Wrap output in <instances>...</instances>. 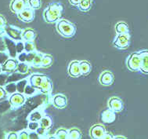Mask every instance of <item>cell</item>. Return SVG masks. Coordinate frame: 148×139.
Segmentation results:
<instances>
[{
  "instance_id": "f6af8a7d",
  "label": "cell",
  "mask_w": 148,
  "mask_h": 139,
  "mask_svg": "<svg viewBox=\"0 0 148 139\" xmlns=\"http://www.w3.org/2000/svg\"><path fill=\"white\" fill-rule=\"evenodd\" d=\"M114 138V135H113V134H111L110 132H108V131H106L102 139H113Z\"/></svg>"
},
{
  "instance_id": "4fadbf2b",
  "label": "cell",
  "mask_w": 148,
  "mask_h": 139,
  "mask_svg": "<svg viewBox=\"0 0 148 139\" xmlns=\"http://www.w3.org/2000/svg\"><path fill=\"white\" fill-rule=\"evenodd\" d=\"M9 102L12 107L19 108L25 103V97L21 93L15 92L10 97Z\"/></svg>"
},
{
  "instance_id": "ac0fdd59",
  "label": "cell",
  "mask_w": 148,
  "mask_h": 139,
  "mask_svg": "<svg viewBox=\"0 0 148 139\" xmlns=\"http://www.w3.org/2000/svg\"><path fill=\"white\" fill-rule=\"evenodd\" d=\"M52 86H53V84H52L51 80L46 75L43 79L42 83L41 84L39 91L43 94H48L51 92Z\"/></svg>"
},
{
  "instance_id": "f907efd6",
  "label": "cell",
  "mask_w": 148,
  "mask_h": 139,
  "mask_svg": "<svg viewBox=\"0 0 148 139\" xmlns=\"http://www.w3.org/2000/svg\"><path fill=\"white\" fill-rule=\"evenodd\" d=\"M4 33H5V28L3 27H0V36H1V35H3Z\"/></svg>"
},
{
  "instance_id": "277c9868",
  "label": "cell",
  "mask_w": 148,
  "mask_h": 139,
  "mask_svg": "<svg viewBox=\"0 0 148 139\" xmlns=\"http://www.w3.org/2000/svg\"><path fill=\"white\" fill-rule=\"evenodd\" d=\"M130 39L131 36L129 33L117 34V36L113 41V46L119 50H125L129 46Z\"/></svg>"
},
{
  "instance_id": "8992f818",
  "label": "cell",
  "mask_w": 148,
  "mask_h": 139,
  "mask_svg": "<svg viewBox=\"0 0 148 139\" xmlns=\"http://www.w3.org/2000/svg\"><path fill=\"white\" fill-rule=\"evenodd\" d=\"M17 17L23 22L30 23L34 21L35 19V10H33L27 6L26 8H24L19 14H17Z\"/></svg>"
},
{
  "instance_id": "681fc988",
  "label": "cell",
  "mask_w": 148,
  "mask_h": 139,
  "mask_svg": "<svg viewBox=\"0 0 148 139\" xmlns=\"http://www.w3.org/2000/svg\"><path fill=\"white\" fill-rule=\"evenodd\" d=\"M81 0H68V2L70 3L71 5L73 6H78V5L80 3Z\"/></svg>"
},
{
  "instance_id": "f35d334b",
  "label": "cell",
  "mask_w": 148,
  "mask_h": 139,
  "mask_svg": "<svg viewBox=\"0 0 148 139\" xmlns=\"http://www.w3.org/2000/svg\"><path fill=\"white\" fill-rule=\"evenodd\" d=\"M37 52L38 51H34V52H31V53H27V61H26V62H27V64H32V61L34 60V58H35V55H36V54H37Z\"/></svg>"
},
{
  "instance_id": "2e32d148",
  "label": "cell",
  "mask_w": 148,
  "mask_h": 139,
  "mask_svg": "<svg viewBox=\"0 0 148 139\" xmlns=\"http://www.w3.org/2000/svg\"><path fill=\"white\" fill-rule=\"evenodd\" d=\"M18 62L14 59H8L2 66V71L7 73H12L15 72L17 68Z\"/></svg>"
},
{
  "instance_id": "4dcf8cb0",
  "label": "cell",
  "mask_w": 148,
  "mask_h": 139,
  "mask_svg": "<svg viewBox=\"0 0 148 139\" xmlns=\"http://www.w3.org/2000/svg\"><path fill=\"white\" fill-rule=\"evenodd\" d=\"M36 50L34 41H24V51L26 53H31Z\"/></svg>"
},
{
  "instance_id": "d590c367",
  "label": "cell",
  "mask_w": 148,
  "mask_h": 139,
  "mask_svg": "<svg viewBox=\"0 0 148 139\" xmlns=\"http://www.w3.org/2000/svg\"><path fill=\"white\" fill-rule=\"evenodd\" d=\"M5 91H7V93L10 94H14L16 91V85L15 83H10V84L5 86Z\"/></svg>"
},
{
  "instance_id": "1f68e13d",
  "label": "cell",
  "mask_w": 148,
  "mask_h": 139,
  "mask_svg": "<svg viewBox=\"0 0 148 139\" xmlns=\"http://www.w3.org/2000/svg\"><path fill=\"white\" fill-rule=\"evenodd\" d=\"M27 5L33 10H38L42 6L41 0H27Z\"/></svg>"
},
{
  "instance_id": "74e56055",
  "label": "cell",
  "mask_w": 148,
  "mask_h": 139,
  "mask_svg": "<svg viewBox=\"0 0 148 139\" xmlns=\"http://www.w3.org/2000/svg\"><path fill=\"white\" fill-rule=\"evenodd\" d=\"M16 53L19 54L22 52H24V41L23 42V40L18 41L16 43Z\"/></svg>"
},
{
  "instance_id": "7bdbcfd3",
  "label": "cell",
  "mask_w": 148,
  "mask_h": 139,
  "mask_svg": "<svg viewBox=\"0 0 148 139\" xmlns=\"http://www.w3.org/2000/svg\"><path fill=\"white\" fill-rule=\"evenodd\" d=\"M7 60H8L7 54H4V53H0V64H3Z\"/></svg>"
},
{
  "instance_id": "cb8c5ba5",
  "label": "cell",
  "mask_w": 148,
  "mask_h": 139,
  "mask_svg": "<svg viewBox=\"0 0 148 139\" xmlns=\"http://www.w3.org/2000/svg\"><path fill=\"white\" fill-rule=\"evenodd\" d=\"M53 62V58L50 54H44L43 55L42 63H41V68H48L51 66Z\"/></svg>"
},
{
  "instance_id": "9c48e42d",
  "label": "cell",
  "mask_w": 148,
  "mask_h": 139,
  "mask_svg": "<svg viewBox=\"0 0 148 139\" xmlns=\"http://www.w3.org/2000/svg\"><path fill=\"white\" fill-rule=\"evenodd\" d=\"M114 82V75L110 71H103L99 76V83L103 86H111Z\"/></svg>"
},
{
  "instance_id": "836d02e7",
  "label": "cell",
  "mask_w": 148,
  "mask_h": 139,
  "mask_svg": "<svg viewBox=\"0 0 148 139\" xmlns=\"http://www.w3.org/2000/svg\"><path fill=\"white\" fill-rule=\"evenodd\" d=\"M48 130H46V129L43 128L42 127H39L37 130H36V132H37V134H38V136H39V138H47V133H48Z\"/></svg>"
},
{
  "instance_id": "bcb514c9",
  "label": "cell",
  "mask_w": 148,
  "mask_h": 139,
  "mask_svg": "<svg viewBox=\"0 0 148 139\" xmlns=\"http://www.w3.org/2000/svg\"><path fill=\"white\" fill-rule=\"evenodd\" d=\"M6 26V21L3 15H0V27L5 28Z\"/></svg>"
},
{
  "instance_id": "9a60e30c",
  "label": "cell",
  "mask_w": 148,
  "mask_h": 139,
  "mask_svg": "<svg viewBox=\"0 0 148 139\" xmlns=\"http://www.w3.org/2000/svg\"><path fill=\"white\" fill-rule=\"evenodd\" d=\"M46 75L42 74H33L29 77V84L34 88L37 89L39 91L41 84L42 83L43 79L45 78Z\"/></svg>"
},
{
  "instance_id": "4316f807",
  "label": "cell",
  "mask_w": 148,
  "mask_h": 139,
  "mask_svg": "<svg viewBox=\"0 0 148 139\" xmlns=\"http://www.w3.org/2000/svg\"><path fill=\"white\" fill-rule=\"evenodd\" d=\"M43 55L44 54L42 53H40V52H37V54L35 55V58L32 62L31 65L34 68H41V63H42V60Z\"/></svg>"
},
{
  "instance_id": "7dc6e473",
  "label": "cell",
  "mask_w": 148,
  "mask_h": 139,
  "mask_svg": "<svg viewBox=\"0 0 148 139\" xmlns=\"http://www.w3.org/2000/svg\"><path fill=\"white\" fill-rule=\"evenodd\" d=\"M6 138L8 139H16L18 138V135L16 134V133H14V132H11L10 134L7 135V138Z\"/></svg>"
},
{
  "instance_id": "d6a6232c",
  "label": "cell",
  "mask_w": 148,
  "mask_h": 139,
  "mask_svg": "<svg viewBox=\"0 0 148 139\" xmlns=\"http://www.w3.org/2000/svg\"><path fill=\"white\" fill-rule=\"evenodd\" d=\"M16 91L21 93V94H24V91H25V87L27 85V80H22L21 81H19L18 83H16Z\"/></svg>"
},
{
  "instance_id": "c3c4849f",
  "label": "cell",
  "mask_w": 148,
  "mask_h": 139,
  "mask_svg": "<svg viewBox=\"0 0 148 139\" xmlns=\"http://www.w3.org/2000/svg\"><path fill=\"white\" fill-rule=\"evenodd\" d=\"M29 138H39V136L36 131H32L29 134Z\"/></svg>"
},
{
  "instance_id": "e0dca14e",
  "label": "cell",
  "mask_w": 148,
  "mask_h": 139,
  "mask_svg": "<svg viewBox=\"0 0 148 139\" xmlns=\"http://www.w3.org/2000/svg\"><path fill=\"white\" fill-rule=\"evenodd\" d=\"M142 58V66L140 72L143 74L148 75V50H141L139 51Z\"/></svg>"
},
{
  "instance_id": "e575fe53",
  "label": "cell",
  "mask_w": 148,
  "mask_h": 139,
  "mask_svg": "<svg viewBox=\"0 0 148 139\" xmlns=\"http://www.w3.org/2000/svg\"><path fill=\"white\" fill-rule=\"evenodd\" d=\"M40 127L39 122H35V121H30L27 126V128L31 131H36V130Z\"/></svg>"
},
{
  "instance_id": "7a4b0ae2",
  "label": "cell",
  "mask_w": 148,
  "mask_h": 139,
  "mask_svg": "<svg viewBox=\"0 0 148 139\" xmlns=\"http://www.w3.org/2000/svg\"><path fill=\"white\" fill-rule=\"evenodd\" d=\"M56 29L62 37L70 39L74 37V35H75L77 28L75 24L69 21L66 19L60 18L56 23Z\"/></svg>"
},
{
  "instance_id": "5b68a950",
  "label": "cell",
  "mask_w": 148,
  "mask_h": 139,
  "mask_svg": "<svg viewBox=\"0 0 148 139\" xmlns=\"http://www.w3.org/2000/svg\"><path fill=\"white\" fill-rule=\"evenodd\" d=\"M4 28H5L6 35H8L9 38H10L11 39L17 41V42L23 40V37H22L23 31L22 30L16 27H14V26H10V25H6Z\"/></svg>"
},
{
  "instance_id": "ab89813d",
  "label": "cell",
  "mask_w": 148,
  "mask_h": 139,
  "mask_svg": "<svg viewBox=\"0 0 148 139\" xmlns=\"http://www.w3.org/2000/svg\"><path fill=\"white\" fill-rule=\"evenodd\" d=\"M27 53H26V52H22V53L19 54V55L17 56V60L20 62H26V61H27Z\"/></svg>"
},
{
  "instance_id": "ee69618b",
  "label": "cell",
  "mask_w": 148,
  "mask_h": 139,
  "mask_svg": "<svg viewBox=\"0 0 148 139\" xmlns=\"http://www.w3.org/2000/svg\"><path fill=\"white\" fill-rule=\"evenodd\" d=\"M18 138L20 139H27L29 138V134L27 133V131H22V132H21L19 134V135H18Z\"/></svg>"
},
{
  "instance_id": "f1b7e54d",
  "label": "cell",
  "mask_w": 148,
  "mask_h": 139,
  "mask_svg": "<svg viewBox=\"0 0 148 139\" xmlns=\"http://www.w3.org/2000/svg\"><path fill=\"white\" fill-rule=\"evenodd\" d=\"M43 114L42 112H40L39 110H36L35 112H32L29 115V120L30 121H35V122H39L40 120L43 117Z\"/></svg>"
},
{
  "instance_id": "d6986e66",
  "label": "cell",
  "mask_w": 148,
  "mask_h": 139,
  "mask_svg": "<svg viewBox=\"0 0 148 139\" xmlns=\"http://www.w3.org/2000/svg\"><path fill=\"white\" fill-rule=\"evenodd\" d=\"M4 40H5V45L7 46V49H8L9 54H10V56L12 57H16V43H15L14 42V40L13 39H10V38L5 37L4 38Z\"/></svg>"
},
{
  "instance_id": "7402d4cb",
  "label": "cell",
  "mask_w": 148,
  "mask_h": 139,
  "mask_svg": "<svg viewBox=\"0 0 148 139\" xmlns=\"http://www.w3.org/2000/svg\"><path fill=\"white\" fill-rule=\"evenodd\" d=\"M23 41H34L36 38V32L32 28H27L22 33Z\"/></svg>"
},
{
  "instance_id": "52a82bcc",
  "label": "cell",
  "mask_w": 148,
  "mask_h": 139,
  "mask_svg": "<svg viewBox=\"0 0 148 139\" xmlns=\"http://www.w3.org/2000/svg\"><path fill=\"white\" fill-rule=\"evenodd\" d=\"M108 106L114 112H121L124 109V102L118 97H111L108 99Z\"/></svg>"
},
{
  "instance_id": "5bb4252c",
  "label": "cell",
  "mask_w": 148,
  "mask_h": 139,
  "mask_svg": "<svg viewBox=\"0 0 148 139\" xmlns=\"http://www.w3.org/2000/svg\"><path fill=\"white\" fill-rule=\"evenodd\" d=\"M100 119L103 123H113L116 120V112L108 108L100 113Z\"/></svg>"
},
{
  "instance_id": "484cf974",
  "label": "cell",
  "mask_w": 148,
  "mask_h": 139,
  "mask_svg": "<svg viewBox=\"0 0 148 139\" xmlns=\"http://www.w3.org/2000/svg\"><path fill=\"white\" fill-rule=\"evenodd\" d=\"M82 134L78 128L73 127L68 130V139H81Z\"/></svg>"
},
{
  "instance_id": "f5cc1de1",
  "label": "cell",
  "mask_w": 148,
  "mask_h": 139,
  "mask_svg": "<svg viewBox=\"0 0 148 139\" xmlns=\"http://www.w3.org/2000/svg\"><path fill=\"white\" fill-rule=\"evenodd\" d=\"M3 72V71H2V67H0V72Z\"/></svg>"
},
{
  "instance_id": "603a6c76",
  "label": "cell",
  "mask_w": 148,
  "mask_h": 139,
  "mask_svg": "<svg viewBox=\"0 0 148 139\" xmlns=\"http://www.w3.org/2000/svg\"><path fill=\"white\" fill-rule=\"evenodd\" d=\"M39 125L43 128L46 129V130L49 131V129L51 128L52 125H53L52 118L49 115H43V117L39 121Z\"/></svg>"
},
{
  "instance_id": "816d5d0a",
  "label": "cell",
  "mask_w": 148,
  "mask_h": 139,
  "mask_svg": "<svg viewBox=\"0 0 148 139\" xmlns=\"http://www.w3.org/2000/svg\"><path fill=\"white\" fill-rule=\"evenodd\" d=\"M114 139H119V138L125 139V138H127L125 136H122V135H116V136H114Z\"/></svg>"
},
{
  "instance_id": "83f0119b",
  "label": "cell",
  "mask_w": 148,
  "mask_h": 139,
  "mask_svg": "<svg viewBox=\"0 0 148 139\" xmlns=\"http://www.w3.org/2000/svg\"><path fill=\"white\" fill-rule=\"evenodd\" d=\"M54 138L67 139L68 138V130L65 128H60L54 134Z\"/></svg>"
},
{
  "instance_id": "44dd1931",
  "label": "cell",
  "mask_w": 148,
  "mask_h": 139,
  "mask_svg": "<svg viewBox=\"0 0 148 139\" xmlns=\"http://www.w3.org/2000/svg\"><path fill=\"white\" fill-rule=\"evenodd\" d=\"M79 65H80L82 75L86 76L91 72L92 65L88 61H81V62H79Z\"/></svg>"
},
{
  "instance_id": "8d00e7d4",
  "label": "cell",
  "mask_w": 148,
  "mask_h": 139,
  "mask_svg": "<svg viewBox=\"0 0 148 139\" xmlns=\"http://www.w3.org/2000/svg\"><path fill=\"white\" fill-rule=\"evenodd\" d=\"M38 91L37 89L34 88L33 86L30 85H27L25 87V91H24V94H27V95H32L33 94H35L36 91Z\"/></svg>"
},
{
  "instance_id": "30bf717a",
  "label": "cell",
  "mask_w": 148,
  "mask_h": 139,
  "mask_svg": "<svg viewBox=\"0 0 148 139\" xmlns=\"http://www.w3.org/2000/svg\"><path fill=\"white\" fill-rule=\"evenodd\" d=\"M52 104L58 109H63L67 107V97L62 94H57L54 95L52 98Z\"/></svg>"
},
{
  "instance_id": "6da1fadb",
  "label": "cell",
  "mask_w": 148,
  "mask_h": 139,
  "mask_svg": "<svg viewBox=\"0 0 148 139\" xmlns=\"http://www.w3.org/2000/svg\"><path fill=\"white\" fill-rule=\"evenodd\" d=\"M63 10L64 8L61 3L57 2L50 3L43 11V19L49 24L57 23L61 18Z\"/></svg>"
},
{
  "instance_id": "8fae6325",
  "label": "cell",
  "mask_w": 148,
  "mask_h": 139,
  "mask_svg": "<svg viewBox=\"0 0 148 139\" xmlns=\"http://www.w3.org/2000/svg\"><path fill=\"white\" fill-rule=\"evenodd\" d=\"M27 6V0H12L10 4V10L12 13L17 14Z\"/></svg>"
},
{
  "instance_id": "ba28073f",
  "label": "cell",
  "mask_w": 148,
  "mask_h": 139,
  "mask_svg": "<svg viewBox=\"0 0 148 139\" xmlns=\"http://www.w3.org/2000/svg\"><path fill=\"white\" fill-rule=\"evenodd\" d=\"M105 133V127L101 124H95L89 129V136L92 139H102Z\"/></svg>"
},
{
  "instance_id": "f546056e",
  "label": "cell",
  "mask_w": 148,
  "mask_h": 139,
  "mask_svg": "<svg viewBox=\"0 0 148 139\" xmlns=\"http://www.w3.org/2000/svg\"><path fill=\"white\" fill-rule=\"evenodd\" d=\"M28 64L27 62H19L16 68V72H20L21 74H27L28 72Z\"/></svg>"
},
{
  "instance_id": "60d3db41",
  "label": "cell",
  "mask_w": 148,
  "mask_h": 139,
  "mask_svg": "<svg viewBox=\"0 0 148 139\" xmlns=\"http://www.w3.org/2000/svg\"><path fill=\"white\" fill-rule=\"evenodd\" d=\"M6 94H7V91H5V89L3 88L2 86H0V101H3V99H5Z\"/></svg>"
},
{
  "instance_id": "d4e9b609",
  "label": "cell",
  "mask_w": 148,
  "mask_h": 139,
  "mask_svg": "<svg viewBox=\"0 0 148 139\" xmlns=\"http://www.w3.org/2000/svg\"><path fill=\"white\" fill-rule=\"evenodd\" d=\"M93 0H81L78 5V9L82 12H88L91 9Z\"/></svg>"
},
{
  "instance_id": "3957f363",
  "label": "cell",
  "mask_w": 148,
  "mask_h": 139,
  "mask_svg": "<svg viewBox=\"0 0 148 139\" xmlns=\"http://www.w3.org/2000/svg\"><path fill=\"white\" fill-rule=\"evenodd\" d=\"M126 67L130 72H139L142 66V58L139 52L129 54L126 59Z\"/></svg>"
},
{
  "instance_id": "b9f144b4",
  "label": "cell",
  "mask_w": 148,
  "mask_h": 139,
  "mask_svg": "<svg viewBox=\"0 0 148 139\" xmlns=\"http://www.w3.org/2000/svg\"><path fill=\"white\" fill-rule=\"evenodd\" d=\"M7 79H8V75L5 74L0 75V86H3L5 83H7Z\"/></svg>"
},
{
  "instance_id": "ffe728a7",
  "label": "cell",
  "mask_w": 148,
  "mask_h": 139,
  "mask_svg": "<svg viewBox=\"0 0 148 139\" xmlns=\"http://www.w3.org/2000/svg\"><path fill=\"white\" fill-rule=\"evenodd\" d=\"M114 29L117 34H124L129 33V27L126 22L119 21L115 24Z\"/></svg>"
},
{
  "instance_id": "7c38bea8",
  "label": "cell",
  "mask_w": 148,
  "mask_h": 139,
  "mask_svg": "<svg viewBox=\"0 0 148 139\" xmlns=\"http://www.w3.org/2000/svg\"><path fill=\"white\" fill-rule=\"evenodd\" d=\"M67 74L69 76L73 78H78L82 75L79 61H72L68 64L67 67Z\"/></svg>"
}]
</instances>
